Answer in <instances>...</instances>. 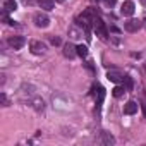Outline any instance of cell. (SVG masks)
Wrapping results in <instances>:
<instances>
[{
	"instance_id": "obj_1",
	"label": "cell",
	"mask_w": 146,
	"mask_h": 146,
	"mask_svg": "<svg viewBox=\"0 0 146 146\" xmlns=\"http://www.w3.org/2000/svg\"><path fill=\"white\" fill-rule=\"evenodd\" d=\"M93 21H95V17L91 16V11L83 12V14H81V16H78V19H76L78 26H79V28H83L84 31H90V28L93 26Z\"/></svg>"
},
{
	"instance_id": "obj_2",
	"label": "cell",
	"mask_w": 146,
	"mask_h": 146,
	"mask_svg": "<svg viewBox=\"0 0 146 146\" xmlns=\"http://www.w3.org/2000/svg\"><path fill=\"white\" fill-rule=\"evenodd\" d=\"M93 28H95L96 36H100L102 40H107V38H108V29H107L105 23H103L100 17H95V21H93Z\"/></svg>"
},
{
	"instance_id": "obj_3",
	"label": "cell",
	"mask_w": 146,
	"mask_h": 146,
	"mask_svg": "<svg viewBox=\"0 0 146 146\" xmlns=\"http://www.w3.org/2000/svg\"><path fill=\"white\" fill-rule=\"evenodd\" d=\"M33 21H35V24L38 28H48L50 26V17L45 12H36L35 17H33Z\"/></svg>"
},
{
	"instance_id": "obj_4",
	"label": "cell",
	"mask_w": 146,
	"mask_h": 146,
	"mask_svg": "<svg viewBox=\"0 0 146 146\" xmlns=\"http://www.w3.org/2000/svg\"><path fill=\"white\" fill-rule=\"evenodd\" d=\"M7 43H9V46H12L14 50H21V48L26 45V40H24V36H11V38L7 40Z\"/></svg>"
},
{
	"instance_id": "obj_5",
	"label": "cell",
	"mask_w": 146,
	"mask_h": 146,
	"mask_svg": "<svg viewBox=\"0 0 146 146\" xmlns=\"http://www.w3.org/2000/svg\"><path fill=\"white\" fill-rule=\"evenodd\" d=\"M93 98H95L96 105L103 103V100H105V90H103V86H100V84L93 86Z\"/></svg>"
},
{
	"instance_id": "obj_6",
	"label": "cell",
	"mask_w": 146,
	"mask_h": 146,
	"mask_svg": "<svg viewBox=\"0 0 146 146\" xmlns=\"http://www.w3.org/2000/svg\"><path fill=\"white\" fill-rule=\"evenodd\" d=\"M29 48H31V52L35 53V55H43L45 52H46V46H45V43H41V41H31L29 43Z\"/></svg>"
},
{
	"instance_id": "obj_7",
	"label": "cell",
	"mask_w": 146,
	"mask_h": 146,
	"mask_svg": "<svg viewBox=\"0 0 146 146\" xmlns=\"http://www.w3.org/2000/svg\"><path fill=\"white\" fill-rule=\"evenodd\" d=\"M139 28H141V21H137V19H129L127 23H124V29L129 33H136V31H139Z\"/></svg>"
},
{
	"instance_id": "obj_8",
	"label": "cell",
	"mask_w": 146,
	"mask_h": 146,
	"mask_svg": "<svg viewBox=\"0 0 146 146\" xmlns=\"http://www.w3.org/2000/svg\"><path fill=\"white\" fill-rule=\"evenodd\" d=\"M137 108H139V105L131 100V102H127V103L124 105V113H125V115H134V113H137Z\"/></svg>"
},
{
	"instance_id": "obj_9",
	"label": "cell",
	"mask_w": 146,
	"mask_h": 146,
	"mask_svg": "<svg viewBox=\"0 0 146 146\" xmlns=\"http://www.w3.org/2000/svg\"><path fill=\"white\" fill-rule=\"evenodd\" d=\"M64 55H65L67 58H74V57L78 55V46H74L72 43H67V45L64 46Z\"/></svg>"
},
{
	"instance_id": "obj_10",
	"label": "cell",
	"mask_w": 146,
	"mask_h": 146,
	"mask_svg": "<svg viewBox=\"0 0 146 146\" xmlns=\"http://www.w3.org/2000/svg\"><path fill=\"white\" fill-rule=\"evenodd\" d=\"M134 11H136L134 4H132V2H129V0H127V2H124V4H122L120 14H122V16H132V14H134Z\"/></svg>"
},
{
	"instance_id": "obj_11",
	"label": "cell",
	"mask_w": 146,
	"mask_h": 146,
	"mask_svg": "<svg viewBox=\"0 0 146 146\" xmlns=\"http://www.w3.org/2000/svg\"><path fill=\"white\" fill-rule=\"evenodd\" d=\"M107 78H108L112 83H124V78H125V76H122L120 72L112 70V72H108V74H107Z\"/></svg>"
},
{
	"instance_id": "obj_12",
	"label": "cell",
	"mask_w": 146,
	"mask_h": 146,
	"mask_svg": "<svg viewBox=\"0 0 146 146\" xmlns=\"http://www.w3.org/2000/svg\"><path fill=\"white\" fill-rule=\"evenodd\" d=\"M38 4H40V7H41L43 11H52V9L55 7L53 0H38Z\"/></svg>"
},
{
	"instance_id": "obj_13",
	"label": "cell",
	"mask_w": 146,
	"mask_h": 146,
	"mask_svg": "<svg viewBox=\"0 0 146 146\" xmlns=\"http://www.w3.org/2000/svg\"><path fill=\"white\" fill-rule=\"evenodd\" d=\"M102 143L103 144H115V139H113V136L110 134V132H102Z\"/></svg>"
},
{
	"instance_id": "obj_14",
	"label": "cell",
	"mask_w": 146,
	"mask_h": 146,
	"mask_svg": "<svg viewBox=\"0 0 146 146\" xmlns=\"http://www.w3.org/2000/svg\"><path fill=\"white\" fill-rule=\"evenodd\" d=\"M69 36H70L72 40H79V38H83V31L78 29V28H70V29H69Z\"/></svg>"
},
{
	"instance_id": "obj_15",
	"label": "cell",
	"mask_w": 146,
	"mask_h": 146,
	"mask_svg": "<svg viewBox=\"0 0 146 146\" xmlns=\"http://www.w3.org/2000/svg\"><path fill=\"white\" fill-rule=\"evenodd\" d=\"M4 9L7 12H14L17 9V4H16V0H5V4H4Z\"/></svg>"
},
{
	"instance_id": "obj_16",
	"label": "cell",
	"mask_w": 146,
	"mask_h": 146,
	"mask_svg": "<svg viewBox=\"0 0 146 146\" xmlns=\"http://www.w3.org/2000/svg\"><path fill=\"white\" fill-rule=\"evenodd\" d=\"M125 91H127V90H125V88H122V86H115V88L112 90V93H113V96H115V98H120Z\"/></svg>"
},
{
	"instance_id": "obj_17",
	"label": "cell",
	"mask_w": 146,
	"mask_h": 146,
	"mask_svg": "<svg viewBox=\"0 0 146 146\" xmlns=\"http://www.w3.org/2000/svg\"><path fill=\"white\" fill-rule=\"evenodd\" d=\"M33 107H35L38 112H41V110L45 108V103H43V100H41V98H35V100H33Z\"/></svg>"
},
{
	"instance_id": "obj_18",
	"label": "cell",
	"mask_w": 146,
	"mask_h": 146,
	"mask_svg": "<svg viewBox=\"0 0 146 146\" xmlns=\"http://www.w3.org/2000/svg\"><path fill=\"white\" fill-rule=\"evenodd\" d=\"M78 55L79 57H86L88 55V48L84 45H78Z\"/></svg>"
},
{
	"instance_id": "obj_19",
	"label": "cell",
	"mask_w": 146,
	"mask_h": 146,
	"mask_svg": "<svg viewBox=\"0 0 146 146\" xmlns=\"http://www.w3.org/2000/svg\"><path fill=\"white\" fill-rule=\"evenodd\" d=\"M50 43H52L53 46H58L62 41H60V38H58V36H50Z\"/></svg>"
},
{
	"instance_id": "obj_20",
	"label": "cell",
	"mask_w": 146,
	"mask_h": 146,
	"mask_svg": "<svg viewBox=\"0 0 146 146\" xmlns=\"http://www.w3.org/2000/svg\"><path fill=\"white\" fill-rule=\"evenodd\" d=\"M0 102H2V105H4V107H7V105H9V100H7L5 93H0Z\"/></svg>"
},
{
	"instance_id": "obj_21",
	"label": "cell",
	"mask_w": 146,
	"mask_h": 146,
	"mask_svg": "<svg viewBox=\"0 0 146 146\" xmlns=\"http://www.w3.org/2000/svg\"><path fill=\"white\" fill-rule=\"evenodd\" d=\"M124 81H125V90H127V91H129V90H131V88H132V81H131V79H129V78H127V76H125V78H124Z\"/></svg>"
},
{
	"instance_id": "obj_22",
	"label": "cell",
	"mask_w": 146,
	"mask_h": 146,
	"mask_svg": "<svg viewBox=\"0 0 146 146\" xmlns=\"http://www.w3.org/2000/svg\"><path fill=\"white\" fill-rule=\"evenodd\" d=\"M105 4H107V5H110V7H112V5H113V4H115V0H105Z\"/></svg>"
},
{
	"instance_id": "obj_23",
	"label": "cell",
	"mask_w": 146,
	"mask_h": 146,
	"mask_svg": "<svg viewBox=\"0 0 146 146\" xmlns=\"http://www.w3.org/2000/svg\"><path fill=\"white\" fill-rule=\"evenodd\" d=\"M141 2H143V4H144V5H146V0H141Z\"/></svg>"
},
{
	"instance_id": "obj_24",
	"label": "cell",
	"mask_w": 146,
	"mask_h": 146,
	"mask_svg": "<svg viewBox=\"0 0 146 146\" xmlns=\"http://www.w3.org/2000/svg\"><path fill=\"white\" fill-rule=\"evenodd\" d=\"M143 23H144V28H146V19H144V21H143Z\"/></svg>"
},
{
	"instance_id": "obj_25",
	"label": "cell",
	"mask_w": 146,
	"mask_h": 146,
	"mask_svg": "<svg viewBox=\"0 0 146 146\" xmlns=\"http://www.w3.org/2000/svg\"><path fill=\"white\" fill-rule=\"evenodd\" d=\"M144 70H146V62H144Z\"/></svg>"
},
{
	"instance_id": "obj_26",
	"label": "cell",
	"mask_w": 146,
	"mask_h": 146,
	"mask_svg": "<svg viewBox=\"0 0 146 146\" xmlns=\"http://www.w3.org/2000/svg\"><path fill=\"white\" fill-rule=\"evenodd\" d=\"M57 2H64V0H57Z\"/></svg>"
},
{
	"instance_id": "obj_27",
	"label": "cell",
	"mask_w": 146,
	"mask_h": 146,
	"mask_svg": "<svg viewBox=\"0 0 146 146\" xmlns=\"http://www.w3.org/2000/svg\"><path fill=\"white\" fill-rule=\"evenodd\" d=\"M144 113H146V107H144Z\"/></svg>"
}]
</instances>
